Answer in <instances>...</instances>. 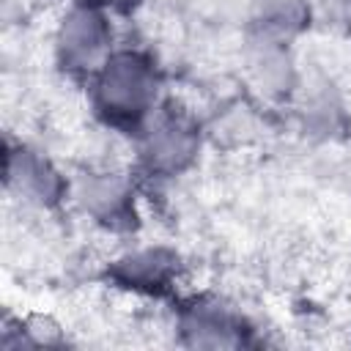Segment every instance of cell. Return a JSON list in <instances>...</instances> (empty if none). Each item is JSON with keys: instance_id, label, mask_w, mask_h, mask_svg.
Here are the masks:
<instances>
[{"instance_id": "cell-1", "label": "cell", "mask_w": 351, "mask_h": 351, "mask_svg": "<svg viewBox=\"0 0 351 351\" xmlns=\"http://www.w3.org/2000/svg\"><path fill=\"white\" fill-rule=\"evenodd\" d=\"M154 71L140 55H115L99 80V101L112 118H137L154 99Z\"/></svg>"}, {"instance_id": "cell-2", "label": "cell", "mask_w": 351, "mask_h": 351, "mask_svg": "<svg viewBox=\"0 0 351 351\" xmlns=\"http://www.w3.org/2000/svg\"><path fill=\"white\" fill-rule=\"evenodd\" d=\"M107 38L110 33L104 19L90 8H80L69 14L60 27V36H58L60 58L69 69H90L104 55Z\"/></svg>"}, {"instance_id": "cell-3", "label": "cell", "mask_w": 351, "mask_h": 351, "mask_svg": "<svg viewBox=\"0 0 351 351\" xmlns=\"http://www.w3.org/2000/svg\"><path fill=\"white\" fill-rule=\"evenodd\" d=\"M195 154V134L178 118L159 121L145 140V159L156 170H178Z\"/></svg>"}, {"instance_id": "cell-4", "label": "cell", "mask_w": 351, "mask_h": 351, "mask_svg": "<svg viewBox=\"0 0 351 351\" xmlns=\"http://www.w3.org/2000/svg\"><path fill=\"white\" fill-rule=\"evenodd\" d=\"M8 181L11 186L19 189V195L47 203L55 200L58 195V178L52 173V167L47 162H41L36 154L30 151H16L8 159Z\"/></svg>"}, {"instance_id": "cell-5", "label": "cell", "mask_w": 351, "mask_h": 351, "mask_svg": "<svg viewBox=\"0 0 351 351\" xmlns=\"http://www.w3.org/2000/svg\"><path fill=\"white\" fill-rule=\"evenodd\" d=\"M173 266H176V261L167 252L156 250V252H140V255L121 261L115 274L126 285L145 288V291H162V288H167V282L173 277Z\"/></svg>"}, {"instance_id": "cell-6", "label": "cell", "mask_w": 351, "mask_h": 351, "mask_svg": "<svg viewBox=\"0 0 351 351\" xmlns=\"http://www.w3.org/2000/svg\"><path fill=\"white\" fill-rule=\"evenodd\" d=\"M184 329L189 335V343H195V346H233V343H239L233 318L222 310H214V307L192 310L186 315Z\"/></svg>"}, {"instance_id": "cell-7", "label": "cell", "mask_w": 351, "mask_h": 351, "mask_svg": "<svg viewBox=\"0 0 351 351\" xmlns=\"http://www.w3.org/2000/svg\"><path fill=\"white\" fill-rule=\"evenodd\" d=\"M77 197L88 211L99 217H115L123 208L126 189H123V181L115 176H90L80 181Z\"/></svg>"}, {"instance_id": "cell-8", "label": "cell", "mask_w": 351, "mask_h": 351, "mask_svg": "<svg viewBox=\"0 0 351 351\" xmlns=\"http://www.w3.org/2000/svg\"><path fill=\"white\" fill-rule=\"evenodd\" d=\"M250 69H252L258 85H263V90H269V93H280V90H285L291 85L288 58L271 41L255 44V49L250 55Z\"/></svg>"}, {"instance_id": "cell-9", "label": "cell", "mask_w": 351, "mask_h": 351, "mask_svg": "<svg viewBox=\"0 0 351 351\" xmlns=\"http://www.w3.org/2000/svg\"><path fill=\"white\" fill-rule=\"evenodd\" d=\"M255 19L266 36H291L304 25V5L299 0H261Z\"/></svg>"}, {"instance_id": "cell-10", "label": "cell", "mask_w": 351, "mask_h": 351, "mask_svg": "<svg viewBox=\"0 0 351 351\" xmlns=\"http://www.w3.org/2000/svg\"><path fill=\"white\" fill-rule=\"evenodd\" d=\"M99 3H110V5H132L134 0H99Z\"/></svg>"}]
</instances>
